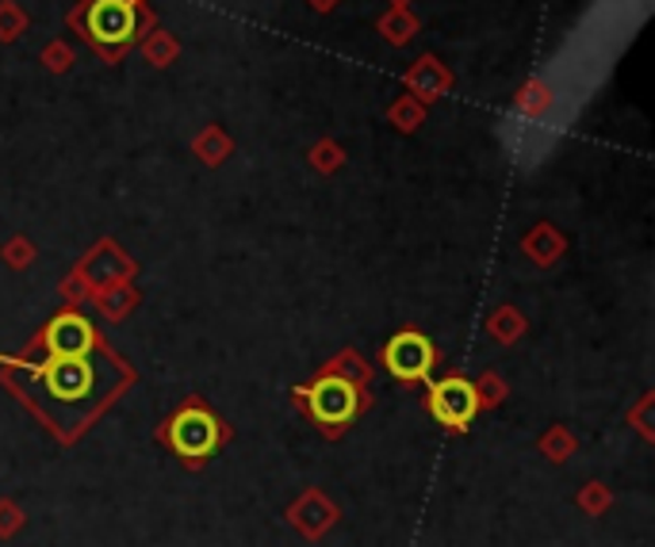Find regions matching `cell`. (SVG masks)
<instances>
[{
    "mask_svg": "<svg viewBox=\"0 0 655 547\" xmlns=\"http://www.w3.org/2000/svg\"><path fill=\"white\" fill-rule=\"evenodd\" d=\"M85 31L96 46H127L135 39V8L127 0H93V8L85 12Z\"/></svg>",
    "mask_w": 655,
    "mask_h": 547,
    "instance_id": "6da1fadb",
    "label": "cell"
},
{
    "mask_svg": "<svg viewBox=\"0 0 655 547\" xmlns=\"http://www.w3.org/2000/svg\"><path fill=\"white\" fill-rule=\"evenodd\" d=\"M169 441L173 448H177L185 460H204V455L215 452V444H219V425H215L211 413L204 410H185L173 418L169 425Z\"/></svg>",
    "mask_w": 655,
    "mask_h": 547,
    "instance_id": "7a4b0ae2",
    "label": "cell"
},
{
    "mask_svg": "<svg viewBox=\"0 0 655 547\" xmlns=\"http://www.w3.org/2000/svg\"><path fill=\"white\" fill-rule=\"evenodd\" d=\"M306 395V406H311V413L322 421V425H345V421L356 413V391L345 379L330 376V379H319V383L311 387Z\"/></svg>",
    "mask_w": 655,
    "mask_h": 547,
    "instance_id": "3957f363",
    "label": "cell"
},
{
    "mask_svg": "<svg viewBox=\"0 0 655 547\" xmlns=\"http://www.w3.org/2000/svg\"><path fill=\"white\" fill-rule=\"evenodd\" d=\"M43 368V383L62 402H73V398H85L93 391V368H89L85 356H51Z\"/></svg>",
    "mask_w": 655,
    "mask_h": 547,
    "instance_id": "277c9868",
    "label": "cell"
},
{
    "mask_svg": "<svg viewBox=\"0 0 655 547\" xmlns=\"http://www.w3.org/2000/svg\"><path fill=\"white\" fill-rule=\"evenodd\" d=\"M387 368H392V376L406 379V383H418L434 368V345L422 334H399L387 345Z\"/></svg>",
    "mask_w": 655,
    "mask_h": 547,
    "instance_id": "5b68a950",
    "label": "cell"
},
{
    "mask_svg": "<svg viewBox=\"0 0 655 547\" xmlns=\"http://www.w3.org/2000/svg\"><path fill=\"white\" fill-rule=\"evenodd\" d=\"M429 410L441 425L449 429H464L471 418H476V391H471L464 379H445L429 391Z\"/></svg>",
    "mask_w": 655,
    "mask_h": 547,
    "instance_id": "8992f818",
    "label": "cell"
},
{
    "mask_svg": "<svg viewBox=\"0 0 655 547\" xmlns=\"http://www.w3.org/2000/svg\"><path fill=\"white\" fill-rule=\"evenodd\" d=\"M46 348L51 356H85L93 348V326L77 314H62L46 329Z\"/></svg>",
    "mask_w": 655,
    "mask_h": 547,
    "instance_id": "52a82bcc",
    "label": "cell"
}]
</instances>
